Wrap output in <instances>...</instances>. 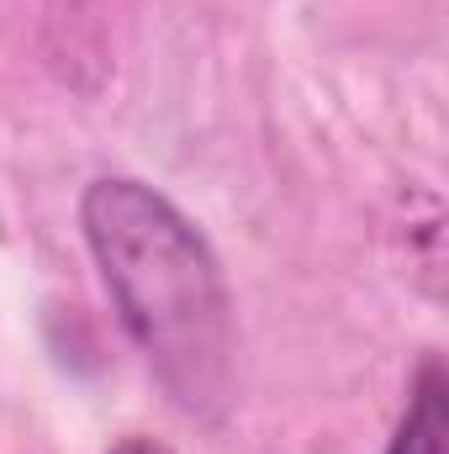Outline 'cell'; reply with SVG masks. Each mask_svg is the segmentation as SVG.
Listing matches in <instances>:
<instances>
[{"instance_id":"obj_1","label":"cell","mask_w":449,"mask_h":454,"mask_svg":"<svg viewBox=\"0 0 449 454\" xmlns=\"http://www.w3.org/2000/svg\"><path fill=\"white\" fill-rule=\"evenodd\" d=\"M80 227L127 339L191 418L232 396V301L201 227L143 180L106 175L80 196Z\"/></svg>"},{"instance_id":"obj_2","label":"cell","mask_w":449,"mask_h":454,"mask_svg":"<svg viewBox=\"0 0 449 454\" xmlns=\"http://www.w3.org/2000/svg\"><path fill=\"white\" fill-rule=\"evenodd\" d=\"M445 396H449L445 364L423 359V370L413 380V396H407V412H402L386 454H445V428H449Z\"/></svg>"},{"instance_id":"obj_3","label":"cell","mask_w":449,"mask_h":454,"mask_svg":"<svg viewBox=\"0 0 449 454\" xmlns=\"http://www.w3.org/2000/svg\"><path fill=\"white\" fill-rule=\"evenodd\" d=\"M112 454H175V450H169V444H159V439H143V434H132V439L112 444Z\"/></svg>"}]
</instances>
